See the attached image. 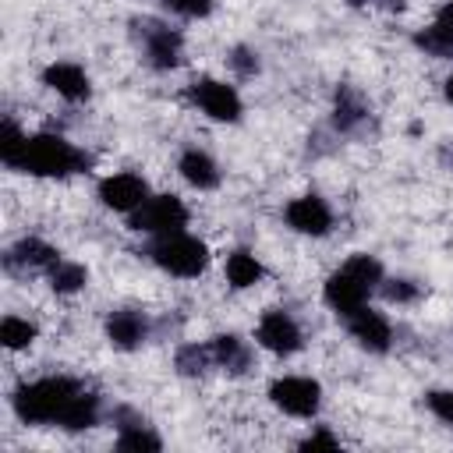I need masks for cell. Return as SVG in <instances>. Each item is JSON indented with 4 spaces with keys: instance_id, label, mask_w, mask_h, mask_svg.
<instances>
[{
    "instance_id": "obj_20",
    "label": "cell",
    "mask_w": 453,
    "mask_h": 453,
    "mask_svg": "<svg viewBox=\"0 0 453 453\" xmlns=\"http://www.w3.org/2000/svg\"><path fill=\"white\" fill-rule=\"evenodd\" d=\"M209 350H212V365L223 368V372H230V375H241V372H248V365H251L248 343H244L241 336H234V333L212 336V340H209Z\"/></svg>"
},
{
    "instance_id": "obj_30",
    "label": "cell",
    "mask_w": 453,
    "mask_h": 453,
    "mask_svg": "<svg viewBox=\"0 0 453 453\" xmlns=\"http://www.w3.org/2000/svg\"><path fill=\"white\" fill-rule=\"evenodd\" d=\"M230 67H234L241 78H251V74H258V53L248 50V46H234V50H230Z\"/></svg>"
},
{
    "instance_id": "obj_14",
    "label": "cell",
    "mask_w": 453,
    "mask_h": 453,
    "mask_svg": "<svg viewBox=\"0 0 453 453\" xmlns=\"http://www.w3.org/2000/svg\"><path fill=\"white\" fill-rule=\"evenodd\" d=\"M113 421H117V449H134V453H156V449H163V439L131 407H117L113 411Z\"/></svg>"
},
{
    "instance_id": "obj_31",
    "label": "cell",
    "mask_w": 453,
    "mask_h": 453,
    "mask_svg": "<svg viewBox=\"0 0 453 453\" xmlns=\"http://www.w3.org/2000/svg\"><path fill=\"white\" fill-rule=\"evenodd\" d=\"M301 449H340V439H336V435H329L326 428H315L311 435H304V439H301Z\"/></svg>"
},
{
    "instance_id": "obj_10",
    "label": "cell",
    "mask_w": 453,
    "mask_h": 453,
    "mask_svg": "<svg viewBox=\"0 0 453 453\" xmlns=\"http://www.w3.org/2000/svg\"><path fill=\"white\" fill-rule=\"evenodd\" d=\"M145 198H149V184H145V177H138L131 170L110 173L99 180V202L113 212H134Z\"/></svg>"
},
{
    "instance_id": "obj_3",
    "label": "cell",
    "mask_w": 453,
    "mask_h": 453,
    "mask_svg": "<svg viewBox=\"0 0 453 453\" xmlns=\"http://www.w3.org/2000/svg\"><path fill=\"white\" fill-rule=\"evenodd\" d=\"M85 166H88V156L67 138L50 134V131L28 134L21 159H18V170L32 177H71V173H81Z\"/></svg>"
},
{
    "instance_id": "obj_4",
    "label": "cell",
    "mask_w": 453,
    "mask_h": 453,
    "mask_svg": "<svg viewBox=\"0 0 453 453\" xmlns=\"http://www.w3.org/2000/svg\"><path fill=\"white\" fill-rule=\"evenodd\" d=\"M149 258H152L163 273L191 280V276H202V273H205V265H209V248H205L198 237H191V234L180 230V234H163V237H156V241L149 244Z\"/></svg>"
},
{
    "instance_id": "obj_25",
    "label": "cell",
    "mask_w": 453,
    "mask_h": 453,
    "mask_svg": "<svg viewBox=\"0 0 453 453\" xmlns=\"http://www.w3.org/2000/svg\"><path fill=\"white\" fill-rule=\"evenodd\" d=\"M173 365L180 375H202L212 365V350H209V343H184V347H177Z\"/></svg>"
},
{
    "instance_id": "obj_13",
    "label": "cell",
    "mask_w": 453,
    "mask_h": 453,
    "mask_svg": "<svg viewBox=\"0 0 453 453\" xmlns=\"http://www.w3.org/2000/svg\"><path fill=\"white\" fill-rule=\"evenodd\" d=\"M149 319L145 311L138 308H117L106 315V340L117 347V350H138L145 340H149Z\"/></svg>"
},
{
    "instance_id": "obj_16",
    "label": "cell",
    "mask_w": 453,
    "mask_h": 453,
    "mask_svg": "<svg viewBox=\"0 0 453 453\" xmlns=\"http://www.w3.org/2000/svg\"><path fill=\"white\" fill-rule=\"evenodd\" d=\"M60 262V251L39 237H21L18 244L7 248V265L11 269H21V273H39V269H53Z\"/></svg>"
},
{
    "instance_id": "obj_27",
    "label": "cell",
    "mask_w": 453,
    "mask_h": 453,
    "mask_svg": "<svg viewBox=\"0 0 453 453\" xmlns=\"http://www.w3.org/2000/svg\"><path fill=\"white\" fill-rule=\"evenodd\" d=\"M379 290L386 294V301H396V304H411V301H418V294H421V287H418L414 280H382Z\"/></svg>"
},
{
    "instance_id": "obj_21",
    "label": "cell",
    "mask_w": 453,
    "mask_h": 453,
    "mask_svg": "<svg viewBox=\"0 0 453 453\" xmlns=\"http://www.w3.org/2000/svg\"><path fill=\"white\" fill-rule=\"evenodd\" d=\"M223 273H226V283H230V287L244 290V287H255V283L262 280V262H258L248 248H237V251L226 255Z\"/></svg>"
},
{
    "instance_id": "obj_32",
    "label": "cell",
    "mask_w": 453,
    "mask_h": 453,
    "mask_svg": "<svg viewBox=\"0 0 453 453\" xmlns=\"http://www.w3.org/2000/svg\"><path fill=\"white\" fill-rule=\"evenodd\" d=\"M442 96H446V99H449V103H453V74H449V78H446V81H442Z\"/></svg>"
},
{
    "instance_id": "obj_12",
    "label": "cell",
    "mask_w": 453,
    "mask_h": 453,
    "mask_svg": "<svg viewBox=\"0 0 453 453\" xmlns=\"http://www.w3.org/2000/svg\"><path fill=\"white\" fill-rule=\"evenodd\" d=\"M290 230L304 234V237H326L333 230V209L326 205V198L319 195H301L283 209Z\"/></svg>"
},
{
    "instance_id": "obj_8",
    "label": "cell",
    "mask_w": 453,
    "mask_h": 453,
    "mask_svg": "<svg viewBox=\"0 0 453 453\" xmlns=\"http://www.w3.org/2000/svg\"><path fill=\"white\" fill-rule=\"evenodd\" d=\"M188 96H191V103H195L205 117H212V120H219V124L241 120V110H244V106H241V96H237L234 85H226V81H219V78H198V81H191Z\"/></svg>"
},
{
    "instance_id": "obj_15",
    "label": "cell",
    "mask_w": 453,
    "mask_h": 453,
    "mask_svg": "<svg viewBox=\"0 0 453 453\" xmlns=\"http://www.w3.org/2000/svg\"><path fill=\"white\" fill-rule=\"evenodd\" d=\"M42 85L53 88V92H57L60 99H67V103H81V99H88V92H92L88 74H85L78 64H71V60L50 64V67L42 71Z\"/></svg>"
},
{
    "instance_id": "obj_18",
    "label": "cell",
    "mask_w": 453,
    "mask_h": 453,
    "mask_svg": "<svg viewBox=\"0 0 453 453\" xmlns=\"http://www.w3.org/2000/svg\"><path fill=\"white\" fill-rule=\"evenodd\" d=\"M365 120H368V103L361 99V92L350 88V85H340L336 96H333V124H336V131L354 134Z\"/></svg>"
},
{
    "instance_id": "obj_11",
    "label": "cell",
    "mask_w": 453,
    "mask_h": 453,
    "mask_svg": "<svg viewBox=\"0 0 453 453\" xmlns=\"http://www.w3.org/2000/svg\"><path fill=\"white\" fill-rule=\"evenodd\" d=\"M343 322H347L350 336L357 340V347H365V350H372V354H386V350H389V343H393V326H389V319H386L382 311L361 304V308L350 311Z\"/></svg>"
},
{
    "instance_id": "obj_24",
    "label": "cell",
    "mask_w": 453,
    "mask_h": 453,
    "mask_svg": "<svg viewBox=\"0 0 453 453\" xmlns=\"http://www.w3.org/2000/svg\"><path fill=\"white\" fill-rule=\"evenodd\" d=\"M85 283H88V269L78 265V262H64V258H60V262L50 269V287H53L57 294H78Z\"/></svg>"
},
{
    "instance_id": "obj_1",
    "label": "cell",
    "mask_w": 453,
    "mask_h": 453,
    "mask_svg": "<svg viewBox=\"0 0 453 453\" xmlns=\"http://www.w3.org/2000/svg\"><path fill=\"white\" fill-rule=\"evenodd\" d=\"M382 280H386L382 262L375 255H368V251H357L336 273H329V280L322 287V297H326V304L340 319H347L350 311H357L361 304H368V294L379 290Z\"/></svg>"
},
{
    "instance_id": "obj_23",
    "label": "cell",
    "mask_w": 453,
    "mask_h": 453,
    "mask_svg": "<svg viewBox=\"0 0 453 453\" xmlns=\"http://www.w3.org/2000/svg\"><path fill=\"white\" fill-rule=\"evenodd\" d=\"M35 336H39V329H35L28 319L4 315V322H0V343H4L7 350H25V347L35 343Z\"/></svg>"
},
{
    "instance_id": "obj_22",
    "label": "cell",
    "mask_w": 453,
    "mask_h": 453,
    "mask_svg": "<svg viewBox=\"0 0 453 453\" xmlns=\"http://www.w3.org/2000/svg\"><path fill=\"white\" fill-rule=\"evenodd\" d=\"M96 425H99V396L88 393V389H81V393L71 400V407H67L60 428H67V432H85V428H96Z\"/></svg>"
},
{
    "instance_id": "obj_9",
    "label": "cell",
    "mask_w": 453,
    "mask_h": 453,
    "mask_svg": "<svg viewBox=\"0 0 453 453\" xmlns=\"http://www.w3.org/2000/svg\"><path fill=\"white\" fill-rule=\"evenodd\" d=\"M255 340H258L269 354H280V357H290V354H297V350L304 347V333H301V326H297L294 315L283 311V308H269V311L258 319V326H255Z\"/></svg>"
},
{
    "instance_id": "obj_28",
    "label": "cell",
    "mask_w": 453,
    "mask_h": 453,
    "mask_svg": "<svg viewBox=\"0 0 453 453\" xmlns=\"http://www.w3.org/2000/svg\"><path fill=\"white\" fill-rule=\"evenodd\" d=\"M166 11L180 14V18H209L212 14V0H159Z\"/></svg>"
},
{
    "instance_id": "obj_17",
    "label": "cell",
    "mask_w": 453,
    "mask_h": 453,
    "mask_svg": "<svg viewBox=\"0 0 453 453\" xmlns=\"http://www.w3.org/2000/svg\"><path fill=\"white\" fill-rule=\"evenodd\" d=\"M414 46L425 50L428 57H439V60H442V57H453V0H446V4L435 11L432 25L414 35Z\"/></svg>"
},
{
    "instance_id": "obj_5",
    "label": "cell",
    "mask_w": 453,
    "mask_h": 453,
    "mask_svg": "<svg viewBox=\"0 0 453 453\" xmlns=\"http://www.w3.org/2000/svg\"><path fill=\"white\" fill-rule=\"evenodd\" d=\"M134 35L142 42V53L149 60V67L156 71H173L180 60H184V39L177 28H170L166 21H156V18H142L134 21Z\"/></svg>"
},
{
    "instance_id": "obj_29",
    "label": "cell",
    "mask_w": 453,
    "mask_h": 453,
    "mask_svg": "<svg viewBox=\"0 0 453 453\" xmlns=\"http://www.w3.org/2000/svg\"><path fill=\"white\" fill-rule=\"evenodd\" d=\"M425 403H428V411H432L442 425L453 428V389H432V393L425 396Z\"/></svg>"
},
{
    "instance_id": "obj_7",
    "label": "cell",
    "mask_w": 453,
    "mask_h": 453,
    "mask_svg": "<svg viewBox=\"0 0 453 453\" xmlns=\"http://www.w3.org/2000/svg\"><path fill=\"white\" fill-rule=\"evenodd\" d=\"M269 400L276 411L290 418H315L322 407V386L308 375H283V379H273Z\"/></svg>"
},
{
    "instance_id": "obj_26",
    "label": "cell",
    "mask_w": 453,
    "mask_h": 453,
    "mask_svg": "<svg viewBox=\"0 0 453 453\" xmlns=\"http://www.w3.org/2000/svg\"><path fill=\"white\" fill-rule=\"evenodd\" d=\"M25 142H28V134L14 120H4V127H0V159H4V166L18 170V159H21Z\"/></svg>"
},
{
    "instance_id": "obj_19",
    "label": "cell",
    "mask_w": 453,
    "mask_h": 453,
    "mask_svg": "<svg viewBox=\"0 0 453 453\" xmlns=\"http://www.w3.org/2000/svg\"><path fill=\"white\" fill-rule=\"evenodd\" d=\"M177 170H180V177H184L191 188H198V191H212V188L219 184V177H223L219 166H216V159H212L209 152H202V149L180 152Z\"/></svg>"
},
{
    "instance_id": "obj_6",
    "label": "cell",
    "mask_w": 453,
    "mask_h": 453,
    "mask_svg": "<svg viewBox=\"0 0 453 453\" xmlns=\"http://www.w3.org/2000/svg\"><path fill=\"white\" fill-rule=\"evenodd\" d=\"M188 226V205L177 195H149L134 212H131V230L138 234H180Z\"/></svg>"
},
{
    "instance_id": "obj_2",
    "label": "cell",
    "mask_w": 453,
    "mask_h": 453,
    "mask_svg": "<svg viewBox=\"0 0 453 453\" xmlns=\"http://www.w3.org/2000/svg\"><path fill=\"white\" fill-rule=\"evenodd\" d=\"M78 393H81V382L67 375H46V379L21 382L11 393V407L25 425H60Z\"/></svg>"
},
{
    "instance_id": "obj_33",
    "label": "cell",
    "mask_w": 453,
    "mask_h": 453,
    "mask_svg": "<svg viewBox=\"0 0 453 453\" xmlns=\"http://www.w3.org/2000/svg\"><path fill=\"white\" fill-rule=\"evenodd\" d=\"M382 4H403V0H382Z\"/></svg>"
}]
</instances>
